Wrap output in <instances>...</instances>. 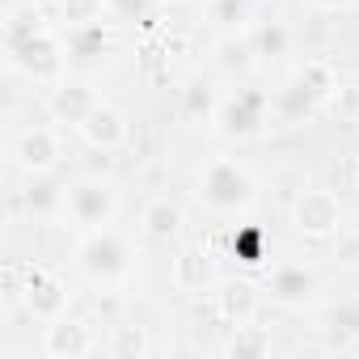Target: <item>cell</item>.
<instances>
[{
	"mask_svg": "<svg viewBox=\"0 0 359 359\" xmlns=\"http://www.w3.org/2000/svg\"><path fill=\"white\" fill-rule=\"evenodd\" d=\"M195 199L212 216H245L258 208V177L237 156H212L195 173Z\"/></svg>",
	"mask_w": 359,
	"mask_h": 359,
	"instance_id": "obj_1",
	"label": "cell"
},
{
	"mask_svg": "<svg viewBox=\"0 0 359 359\" xmlns=\"http://www.w3.org/2000/svg\"><path fill=\"white\" fill-rule=\"evenodd\" d=\"M76 271L93 287H118L135 271V245L114 229H93L76 245Z\"/></svg>",
	"mask_w": 359,
	"mask_h": 359,
	"instance_id": "obj_2",
	"label": "cell"
},
{
	"mask_svg": "<svg viewBox=\"0 0 359 359\" xmlns=\"http://www.w3.org/2000/svg\"><path fill=\"white\" fill-rule=\"evenodd\" d=\"M118 208H123L118 187L110 182V177H97V173L76 177L72 187H64V203H60V212H64V216L72 220V229H81V233L110 229L114 216H118Z\"/></svg>",
	"mask_w": 359,
	"mask_h": 359,
	"instance_id": "obj_3",
	"label": "cell"
},
{
	"mask_svg": "<svg viewBox=\"0 0 359 359\" xmlns=\"http://www.w3.org/2000/svg\"><path fill=\"white\" fill-rule=\"evenodd\" d=\"M5 55H9V64L18 68V72H26L30 81H39V85H55V81H64V60H68V47L43 26V30H34L30 39H18V43H5Z\"/></svg>",
	"mask_w": 359,
	"mask_h": 359,
	"instance_id": "obj_4",
	"label": "cell"
},
{
	"mask_svg": "<svg viewBox=\"0 0 359 359\" xmlns=\"http://www.w3.org/2000/svg\"><path fill=\"white\" fill-rule=\"evenodd\" d=\"M292 224L300 237H313V241H330L338 229H342V203L334 191H321V187H309L292 199Z\"/></svg>",
	"mask_w": 359,
	"mask_h": 359,
	"instance_id": "obj_5",
	"label": "cell"
},
{
	"mask_svg": "<svg viewBox=\"0 0 359 359\" xmlns=\"http://www.w3.org/2000/svg\"><path fill=\"white\" fill-rule=\"evenodd\" d=\"M279 309H313L325 292L321 275L309 271V266H279L266 275V287H262Z\"/></svg>",
	"mask_w": 359,
	"mask_h": 359,
	"instance_id": "obj_6",
	"label": "cell"
},
{
	"mask_svg": "<svg viewBox=\"0 0 359 359\" xmlns=\"http://www.w3.org/2000/svg\"><path fill=\"white\" fill-rule=\"evenodd\" d=\"M262 123H266V93H258V89H237L229 102H220L216 131H224L229 140H250V135H258Z\"/></svg>",
	"mask_w": 359,
	"mask_h": 359,
	"instance_id": "obj_7",
	"label": "cell"
},
{
	"mask_svg": "<svg viewBox=\"0 0 359 359\" xmlns=\"http://www.w3.org/2000/svg\"><path fill=\"white\" fill-rule=\"evenodd\" d=\"M22 300L30 309V317H39L43 325L55 321L60 313H68V287L55 271L47 266H30L26 271V283H22Z\"/></svg>",
	"mask_w": 359,
	"mask_h": 359,
	"instance_id": "obj_8",
	"label": "cell"
},
{
	"mask_svg": "<svg viewBox=\"0 0 359 359\" xmlns=\"http://www.w3.org/2000/svg\"><path fill=\"white\" fill-rule=\"evenodd\" d=\"M60 156H64V144H60V135L51 127H26L18 135V144H13V161L30 177H47L60 165Z\"/></svg>",
	"mask_w": 359,
	"mask_h": 359,
	"instance_id": "obj_9",
	"label": "cell"
},
{
	"mask_svg": "<svg viewBox=\"0 0 359 359\" xmlns=\"http://www.w3.org/2000/svg\"><path fill=\"white\" fill-rule=\"evenodd\" d=\"M93 351V330L85 317L60 313L55 321H47L43 330V355L47 359H85Z\"/></svg>",
	"mask_w": 359,
	"mask_h": 359,
	"instance_id": "obj_10",
	"label": "cell"
},
{
	"mask_svg": "<svg viewBox=\"0 0 359 359\" xmlns=\"http://www.w3.org/2000/svg\"><path fill=\"white\" fill-rule=\"evenodd\" d=\"M76 131H81V140H85L93 152H118V148L131 140L127 114H123L118 106H110V102H97V106L89 110V118H85Z\"/></svg>",
	"mask_w": 359,
	"mask_h": 359,
	"instance_id": "obj_11",
	"label": "cell"
},
{
	"mask_svg": "<svg viewBox=\"0 0 359 359\" xmlns=\"http://www.w3.org/2000/svg\"><path fill=\"white\" fill-rule=\"evenodd\" d=\"M169 279L177 292H187V296H203L216 287V258L203 250V245H182L169 266Z\"/></svg>",
	"mask_w": 359,
	"mask_h": 359,
	"instance_id": "obj_12",
	"label": "cell"
},
{
	"mask_svg": "<svg viewBox=\"0 0 359 359\" xmlns=\"http://www.w3.org/2000/svg\"><path fill=\"white\" fill-rule=\"evenodd\" d=\"M97 102H102V97L93 93V85H85V81H68V76H64V81H55V85H51L47 110H51V118H55V123L81 127Z\"/></svg>",
	"mask_w": 359,
	"mask_h": 359,
	"instance_id": "obj_13",
	"label": "cell"
},
{
	"mask_svg": "<svg viewBox=\"0 0 359 359\" xmlns=\"http://www.w3.org/2000/svg\"><path fill=\"white\" fill-rule=\"evenodd\" d=\"M177 114H182L187 127H203V131H212L216 118H220V97H216L212 81L191 76L187 89H182V97H177Z\"/></svg>",
	"mask_w": 359,
	"mask_h": 359,
	"instance_id": "obj_14",
	"label": "cell"
},
{
	"mask_svg": "<svg viewBox=\"0 0 359 359\" xmlns=\"http://www.w3.org/2000/svg\"><path fill=\"white\" fill-rule=\"evenodd\" d=\"M258 304H262V292H258L254 279H224V283H216V309H220V317L229 325L254 321Z\"/></svg>",
	"mask_w": 359,
	"mask_h": 359,
	"instance_id": "obj_15",
	"label": "cell"
},
{
	"mask_svg": "<svg viewBox=\"0 0 359 359\" xmlns=\"http://www.w3.org/2000/svg\"><path fill=\"white\" fill-rule=\"evenodd\" d=\"M140 229H144V237H148V241L169 245V241L182 237L187 216H182V208H177L173 199H152V203L144 208V216H140Z\"/></svg>",
	"mask_w": 359,
	"mask_h": 359,
	"instance_id": "obj_16",
	"label": "cell"
},
{
	"mask_svg": "<svg viewBox=\"0 0 359 359\" xmlns=\"http://www.w3.org/2000/svg\"><path fill=\"white\" fill-rule=\"evenodd\" d=\"M258 47H254V30H241V34H220L216 43V68L229 72V76H245L250 68H258Z\"/></svg>",
	"mask_w": 359,
	"mask_h": 359,
	"instance_id": "obj_17",
	"label": "cell"
},
{
	"mask_svg": "<svg viewBox=\"0 0 359 359\" xmlns=\"http://www.w3.org/2000/svg\"><path fill=\"white\" fill-rule=\"evenodd\" d=\"M258 0H208V26L216 34H241L254 30Z\"/></svg>",
	"mask_w": 359,
	"mask_h": 359,
	"instance_id": "obj_18",
	"label": "cell"
},
{
	"mask_svg": "<svg viewBox=\"0 0 359 359\" xmlns=\"http://www.w3.org/2000/svg\"><path fill=\"white\" fill-rule=\"evenodd\" d=\"M292 85L304 89V97H309L313 106H330V97L338 93V76H334V68H330L325 60H304V64L296 68Z\"/></svg>",
	"mask_w": 359,
	"mask_h": 359,
	"instance_id": "obj_19",
	"label": "cell"
},
{
	"mask_svg": "<svg viewBox=\"0 0 359 359\" xmlns=\"http://www.w3.org/2000/svg\"><path fill=\"white\" fill-rule=\"evenodd\" d=\"M271 351H275L271 330L266 325H254V321L233 325V338L224 342V355H233V359H266Z\"/></svg>",
	"mask_w": 359,
	"mask_h": 359,
	"instance_id": "obj_20",
	"label": "cell"
},
{
	"mask_svg": "<svg viewBox=\"0 0 359 359\" xmlns=\"http://www.w3.org/2000/svg\"><path fill=\"white\" fill-rule=\"evenodd\" d=\"M152 351V338L144 325H114L110 342H106V355L110 359H144Z\"/></svg>",
	"mask_w": 359,
	"mask_h": 359,
	"instance_id": "obj_21",
	"label": "cell"
},
{
	"mask_svg": "<svg viewBox=\"0 0 359 359\" xmlns=\"http://www.w3.org/2000/svg\"><path fill=\"white\" fill-rule=\"evenodd\" d=\"M55 9L68 30H81V26H102V18L110 13V0H55Z\"/></svg>",
	"mask_w": 359,
	"mask_h": 359,
	"instance_id": "obj_22",
	"label": "cell"
},
{
	"mask_svg": "<svg viewBox=\"0 0 359 359\" xmlns=\"http://www.w3.org/2000/svg\"><path fill=\"white\" fill-rule=\"evenodd\" d=\"M229 254L241 258L245 266H262L266 262V233L258 224H241L233 237H229Z\"/></svg>",
	"mask_w": 359,
	"mask_h": 359,
	"instance_id": "obj_23",
	"label": "cell"
},
{
	"mask_svg": "<svg viewBox=\"0 0 359 359\" xmlns=\"http://www.w3.org/2000/svg\"><path fill=\"white\" fill-rule=\"evenodd\" d=\"M254 47H258V60H283L287 55V47H292V34H287V26L283 22H258L254 26Z\"/></svg>",
	"mask_w": 359,
	"mask_h": 359,
	"instance_id": "obj_24",
	"label": "cell"
},
{
	"mask_svg": "<svg viewBox=\"0 0 359 359\" xmlns=\"http://www.w3.org/2000/svg\"><path fill=\"white\" fill-rule=\"evenodd\" d=\"M355 330H359V309H334L330 317H325V334H330V346H346L351 351V338H355Z\"/></svg>",
	"mask_w": 359,
	"mask_h": 359,
	"instance_id": "obj_25",
	"label": "cell"
},
{
	"mask_svg": "<svg viewBox=\"0 0 359 359\" xmlns=\"http://www.w3.org/2000/svg\"><path fill=\"white\" fill-rule=\"evenodd\" d=\"M330 241H334V262L346 266V271H359V233L355 229H338Z\"/></svg>",
	"mask_w": 359,
	"mask_h": 359,
	"instance_id": "obj_26",
	"label": "cell"
},
{
	"mask_svg": "<svg viewBox=\"0 0 359 359\" xmlns=\"http://www.w3.org/2000/svg\"><path fill=\"white\" fill-rule=\"evenodd\" d=\"M55 203H64V187H51V182H39L34 191H30V212L34 216H47Z\"/></svg>",
	"mask_w": 359,
	"mask_h": 359,
	"instance_id": "obj_27",
	"label": "cell"
},
{
	"mask_svg": "<svg viewBox=\"0 0 359 359\" xmlns=\"http://www.w3.org/2000/svg\"><path fill=\"white\" fill-rule=\"evenodd\" d=\"M110 13L123 22H144L152 13V0H110Z\"/></svg>",
	"mask_w": 359,
	"mask_h": 359,
	"instance_id": "obj_28",
	"label": "cell"
},
{
	"mask_svg": "<svg viewBox=\"0 0 359 359\" xmlns=\"http://www.w3.org/2000/svg\"><path fill=\"white\" fill-rule=\"evenodd\" d=\"M330 106L338 114H359V85H338V93L330 97Z\"/></svg>",
	"mask_w": 359,
	"mask_h": 359,
	"instance_id": "obj_29",
	"label": "cell"
},
{
	"mask_svg": "<svg viewBox=\"0 0 359 359\" xmlns=\"http://www.w3.org/2000/svg\"><path fill=\"white\" fill-rule=\"evenodd\" d=\"M309 5H313V9H321V13H342L351 0H309Z\"/></svg>",
	"mask_w": 359,
	"mask_h": 359,
	"instance_id": "obj_30",
	"label": "cell"
},
{
	"mask_svg": "<svg viewBox=\"0 0 359 359\" xmlns=\"http://www.w3.org/2000/svg\"><path fill=\"white\" fill-rule=\"evenodd\" d=\"M351 187H355V191H359V156H355V161H351Z\"/></svg>",
	"mask_w": 359,
	"mask_h": 359,
	"instance_id": "obj_31",
	"label": "cell"
},
{
	"mask_svg": "<svg viewBox=\"0 0 359 359\" xmlns=\"http://www.w3.org/2000/svg\"><path fill=\"white\" fill-rule=\"evenodd\" d=\"M351 351H355V355H359V330H355V338H351Z\"/></svg>",
	"mask_w": 359,
	"mask_h": 359,
	"instance_id": "obj_32",
	"label": "cell"
}]
</instances>
